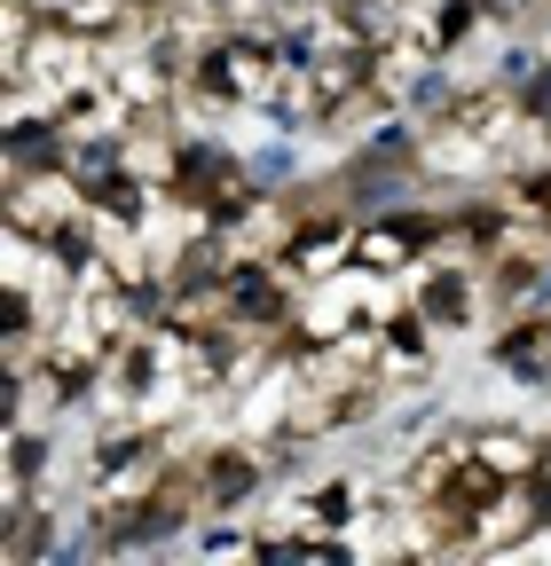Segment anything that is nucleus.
<instances>
[{"label":"nucleus","mask_w":551,"mask_h":566,"mask_svg":"<svg viewBox=\"0 0 551 566\" xmlns=\"http://www.w3.org/2000/svg\"><path fill=\"white\" fill-rule=\"evenodd\" d=\"M363 495H371V480H363V472H315V480H300V488H292V504H300L315 527L347 535V527L363 520Z\"/></svg>","instance_id":"7"},{"label":"nucleus","mask_w":551,"mask_h":566,"mask_svg":"<svg viewBox=\"0 0 551 566\" xmlns=\"http://www.w3.org/2000/svg\"><path fill=\"white\" fill-rule=\"evenodd\" d=\"M441 331L418 315V307H402V315H386L378 323V378L394 386V394H418V386H434L441 378Z\"/></svg>","instance_id":"5"},{"label":"nucleus","mask_w":551,"mask_h":566,"mask_svg":"<svg viewBox=\"0 0 551 566\" xmlns=\"http://www.w3.org/2000/svg\"><path fill=\"white\" fill-rule=\"evenodd\" d=\"M472 449L505 480H536V464L551 449V424H536V417H472Z\"/></svg>","instance_id":"6"},{"label":"nucleus","mask_w":551,"mask_h":566,"mask_svg":"<svg viewBox=\"0 0 551 566\" xmlns=\"http://www.w3.org/2000/svg\"><path fill=\"white\" fill-rule=\"evenodd\" d=\"M409 307H418L441 338H465V331H489L497 307H489V275L472 260H418L409 268Z\"/></svg>","instance_id":"2"},{"label":"nucleus","mask_w":551,"mask_h":566,"mask_svg":"<svg viewBox=\"0 0 551 566\" xmlns=\"http://www.w3.org/2000/svg\"><path fill=\"white\" fill-rule=\"evenodd\" d=\"M55 111H63V126H72V134H126V126H134V103L103 80V71H95V80H80Z\"/></svg>","instance_id":"8"},{"label":"nucleus","mask_w":551,"mask_h":566,"mask_svg":"<svg viewBox=\"0 0 551 566\" xmlns=\"http://www.w3.org/2000/svg\"><path fill=\"white\" fill-rule=\"evenodd\" d=\"M480 363H489V378L512 386V394H543V386H551V323H543V307L489 323V338H480Z\"/></svg>","instance_id":"3"},{"label":"nucleus","mask_w":551,"mask_h":566,"mask_svg":"<svg viewBox=\"0 0 551 566\" xmlns=\"http://www.w3.org/2000/svg\"><path fill=\"white\" fill-rule=\"evenodd\" d=\"M0 221L9 229H32V237H63L87 221V189L72 166H0Z\"/></svg>","instance_id":"1"},{"label":"nucleus","mask_w":551,"mask_h":566,"mask_svg":"<svg viewBox=\"0 0 551 566\" xmlns=\"http://www.w3.org/2000/svg\"><path fill=\"white\" fill-rule=\"evenodd\" d=\"M543 520H551L543 480H505L480 512H465V527H472V558H512V551H520Z\"/></svg>","instance_id":"4"}]
</instances>
